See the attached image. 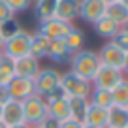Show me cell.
<instances>
[{
    "label": "cell",
    "instance_id": "cell-1",
    "mask_svg": "<svg viewBox=\"0 0 128 128\" xmlns=\"http://www.w3.org/2000/svg\"><path fill=\"white\" fill-rule=\"evenodd\" d=\"M100 66H102V62H100L98 53L90 51V49H81V51L74 53L72 60H70V72L85 81H90V83Z\"/></svg>",
    "mask_w": 128,
    "mask_h": 128
},
{
    "label": "cell",
    "instance_id": "cell-2",
    "mask_svg": "<svg viewBox=\"0 0 128 128\" xmlns=\"http://www.w3.org/2000/svg\"><path fill=\"white\" fill-rule=\"evenodd\" d=\"M60 88L66 92L68 98H88L92 90V83L77 77L72 72H66L60 74Z\"/></svg>",
    "mask_w": 128,
    "mask_h": 128
},
{
    "label": "cell",
    "instance_id": "cell-3",
    "mask_svg": "<svg viewBox=\"0 0 128 128\" xmlns=\"http://www.w3.org/2000/svg\"><path fill=\"white\" fill-rule=\"evenodd\" d=\"M23 111H24V124H28V126H38L47 119V104L38 94L30 96L23 102Z\"/></svg>",
    "mask_w": 128,
    "mask_h": 128
},
{
    "label": "cell",
    "instance_id": "cell-4",
    "mask_svg": "<svg viewBox=\"0 0 128 128\" xmlns=\"http://www.w3.org/2000/svg\"><path fill=\"white\" fill-rule=\"evenodd\" d=\"M0 53L4 56H8V58H12V60H19V58L28 56L30 55V32L21 30L15 38L4 42Z\"/></svg>",
    "mask_w": 128,
    "mask_h": 128
},
{
    "label": "cell",
    "instance_id": "cell-5",
    "mask_svg": "<svg viewBox=\"0 0 128 128\" xmlns=\"http://www.w3.org/2000/svg\"><path fill=\"white\" fill-rule=\"evenodd\" d=\"M56 87H60V74L55 68H40L38 76L34 77V88L36 94L45 98L49 96Z\"/></svg>",
    "mask_w": 128,
    "mask_h": 128
},
{
    "label": "cell",
    "instance_id": "cell-6",
    "mask_svg": "<svg viewBox=\"0 0 128 128\" xmlns=\"http://www.w3.org/2000/svg\"><path fill=\"white\" fill-rule=\"evenodd\" d=\"M124 79L122 72L117 68H111V66H104L102 64L98 72H96L94 79H92V87L94 88H106V90H113L120 81Z\"/></svg>",
    "mask_w": 128,
    "mask_h": 128
},
{
    "label": "cell",
    "instance_id": "cell-7",
    "mask_svg": "<svg viewBox=\"0 0 128 128\" xmlns=\"http://www.w3.org/2000/svg\"><path fill=\"white\" fill-rule=\"evenodd\" d=\"M106 4L104 0H79V19H83L85 23L94 24L98 19L106 15Z\"/></svg>",
    "mask_w": 128,
    "mask_h": 128
},
{
    "label": "cell",
    "instance_id": "cell-8",
    "mask_svg": "<svg viewBox=\"0 0 128 128\" xmlns=\"http://www.w3.org/2000/svg\"><path fill=\"white\" fill-rule=\"evenodd\" d=\"M72 28H74V26H72L70 23H64V21L53 17V19L42 21L38 32H40V34H44L47 40H64V38L68 36V32L72 30Z\"/></svg>",
    "mask_w": 128,
    "mask_h": 128
},
{
    "label": "cell",
    "instance_id": "cell-9",
    "mask_svg": "<svg viewBox=\"0 0 128 128\" xmlns=\"http://www.w3.org/2000/svg\"><path fill=\"white\" fill-rule=\"evenodd\" d=\"M8 90L12 100L17 102H24L26 98L36 94V88H34V79H24V77H13L8 83Z\"/></svg>",
    "mask_w": 128,
    "mask_h": 128
},
{
    "label": "cell",
    "instance_id": "cell-10",
    "mask_svg": "<svg viewBox=\"0 0 128 128\" xmlns=\"http://www.w3.org/2000/svg\"><path fill=\"white\" fill-rule=\"evenodd\" d=\"M124 55H126V53H122L117 45H113L111 42H108V44L100 49V53H98L100 62L104 64V66H111V68H117V70L122 68Z\"/></svg>",
    "mask_w": 128,
    "mask_h": 128
},
{
    "label": "cell",
    "instance_id": "cell-11",
    "mask_svg": "<svg viewBox=\"0 0 128 128\" xmlns=\"http://www.w3.org/2000/svg\"><path fill=\"white\" fill-rule=\"evenodd\" d=\"M13 72L15 77H24V79H34L40 72V60H36L34 56H24V58L13 60Z\"/></svg>",
    "mask_w": 128,
    "mask_h": 128
},
{
    "label": "cell",
    "instance_id": "cell-12",
    "mask_svg": "<svg viewBox=\"0 0 128 128\" xmlns=\"http://www.w3.org/2000/svg\"><path fill=\"white\" fill-rule=\"evenodd\" d=\"M2 120L10 128L17 124H24V111H23V102L10 100L6 106H2Z\"/></svg>",
    "mask_w": 128,
    "mask_h": 128
},
{
    "label": "cell",
    "instance_id": "cell-13",
    "mask_svg": "<svg viewBox=\"0 0 128 128\" xmlns=\"http://www.w3.org/2000/svg\"><path fill=\"white\" fill-rule=\"evenodd\" d=\"M47 104V117L64 122L70 119V106H68V98H44Z\"/></svg>",
    "mask_w": 128,
    "mask_h": 128
},
{
    "label": "cell",
    "instance_id": "cell-14",
    "mask_svg": "<svg viewBox=\"0 0 128 128\" xmlns=\"http://www.w3.org/2000/svg\"><path fill=\"white\" fill-rule=\"evenodd\" d=\"M79 15V0H56L55 17L64 23H70Z\"/></svg>",
    "mask_w": 128,
    "mask_h": 128
},
{
    "label": "cell",
    "instance_id": "cell-15",
    "mask_svg": "<svg viewBox=\"0 0 128 128\" xmlns=\"http://www.w3.org/2000/svg\"><path fill=\"white\" fill-rule=\"evenodd\" d=\"M74 53L68 49L66 42L64 40H51L49 44V53H47V58L49 60H55L56 64H64V62H70L72 60Z\"/></svg>",
    "mask_w": 128,
    "mask_h": 128
},
{
    "label": "cell",
    "instance_id": "cell-16",
    "mask_svg": "<svg viewBox=\"0 0 128 128\" xmlns=\"http://www.w3.org/2000/svg\"><path fill=\"white\" fill-rule=\"evenodd\" d=\"M49 44H51V40H47L40 32L30 34V56H34L36 60L45 58L49 53Z\"/></svg>",
    "mask_w": 128,
    "mask_h": 128
},
{
    "label": "cell",
    "instance_id": "cell-17",
    "mask_svg": "<svg viewBox=\"0 0 128 128\" xmlns=\"http://www.w3.org/2000/svg\"><path fill=\"white\" fill-rule=\"evenodd\" d=\"M108 117H109V109L90 104L87 117H85V124H90V126H96V128H108Z\"/></svg>",
    "mask_w": 128,
    "mask_h": 128
},
{
    "label": "cell",
    "instance_id": "cell-18",
    "mask_svg": "<svg viewBox=\"0 0 128 128\" xmlns=\"http://www.w3.org/2000/svg\"><path fill=\"white\" fill-rule=\"evenodd\" d=\"M68 106H70V119L85 124V117H87L88 106H90L88 98H68Z\"/></svg>",
    "mask_w": 128,
    "mask_h": 128
},
{
    "label": "cell",
    "instance_id": "cell-19",
    "mask_svg": "<svg viewBox=\"0 0 128 128\" xmlns=\"http://www.w3.org/2000/svg\"><path fill=\"white\" fill-rule=\"evenodd\" d=\"M92 26H94V32L98 34V36L106 38V40H109V42H111L113 36H115L117 32L120 30L119 24H117L115 21H111L109 17H106V15L102 17V19H98L94 24H92Z\"/></svg>",
    "mask_w": 128,
    "mask_h": 128
},
{
    "label": "cell",
    "instance_id": "cell-20",
    "mask_svg": "<svg viewBox=\"0 0 128 128\" xmlns=\"http://www.w3.org/2000/svg\"><path fill=\"white\" fill-rule=\"evenodd\" d=\"M108 128H128V109L111 106L108 117Z\"/></svg>",
    "mask_w": 128,
    "mask_h": 128
},
{
    "label": "cell",
    "instance_id": "cell-21",
    "mask_svg": "<svg viewBox=\"0 0 128 128\" xmlns=\"http://www.w3.org/2000/svg\"><path fill=\"white\" fill-rule=\"evenodd\" d=\"M106 17L115 21V23L122 28L124 24H126V21H128V8L122 6L120 2H111V4H108V8H106Z\"/></svg>",
    "mask_w": 128,
    "mask_h": 128
},
{
    "label": "cell",
    "instance_id": "cell-22",
    "mask_svg": "<svg viewBox=\"0 0 128 128\" xmlns=\"http://www.w3.org/2000/svg\"><path fill=\"white\" fill-rule=\"evenodd\" d=\"M88 104L98 106V108H106V109H109V108L113 106L111 90H106V88H94V87H92L90 94H88Z\"/></svg>",
    "mask_w": 128,
    "mask_h": 128
},
{
    "label": "cell",
    "instance_id": "cell-23",
    "mask_svg": "<svg viewBox=\"0 0 128 128\" xmlns=\"http://www.w3.org/2000/svg\"><path fill=\"white\" fill-rule=\"evenodd\" d=\"M56 0H36V17L38 21H47L55 17Z\"/></svg>",
    "mask_w": 128,
    "mask_h": 128
},
{
    "label": "cell",
    "instance_id": "cell-24",
    "mask_svg": "<svg viewBox=\"0 0 128 128\" xmlns=\"http://www.w3.org/2000/svg\"><path fill=\"white\" fill-rule=\"evenodd\" d=\"M21 30H23V26H21V23L15 17L0 23V38H2V42H8V40H12V38H15Z\"/></svg>",
    "mask_w": 128,
    "mask_h": 128
},
{
    "label": "cell",
    "instance_id": "cell-25",
    "mask_svg": "<svg viewBox=\"0 0 128 128\" xmlns=\"http://www.w3.org/2000/svg\"><path fill=\"white\" fill-rule=\"evenodd\" d=\"M111 96H113V106L128 108V77H124V79L113 88Z\"/></svg>",
    "mask_w": 128,
    "mask_h": 128
},
{
    "label": "cell",
    "instance_id": "cell-26",
    "mask_svg": "<svg viewBox=\"0 0 128 128\" xmlns=\"http://www.w3.org/2000/svg\"><path fill=\"white\" fill-rule=\"evenodd\" d=\"M15 77V72H13V60L8 58V56H0V87L4 85L8 87V83Z\"/></svg>",
    "mask_w": 128,
    "mask_h": 128
},
{
    "label": "cell",
    "instance_id": "cell-27",
    "mask_svg": "<svg viewBox=\"0 0 128 128\" xmlns=\"http://www.w3.org/2000/svg\"><path fill=\"white\" fill-rule=\"evenodd\" d=\"M64 42H66V45H68V49L72 53H77L83 49V44H85V36H83V32L79 30V28L74 26L72 30L68 32V36L64 38Z\"/></svg>",
    "mask_w": 128,
    "mask_h": 128
},
{
    "label": "cell",
    "instance_id": "cell-28",
    "mask_svg": "<svg viewBox=\"0 0 128 128\" xmlns=\"http://www.w3.org/2000/svg\"><path fill=\"white\" fill-rule=\"evenodd\" d=\"M111 44L117 45V47H119L122 53H128V32L124 30V28H120V30L117 32L115 36H113Z\"/></svg>",
    "mask_w": 128,
    "mask_h": 128
},
{
    "label": "cell",
    "instance_id": "cell-29",
    "mask_svg": "<svg viewBox=\"0 0 128 128\" xmlns=\"http://www.w3.org/2000/svg\"><path fill=\"white\" fill-rule=\"evenodd\" d=\"M4 2L10 6V10H12L13 13H21V12L30 8L34 0H4Z\"/></svg>",
    "mask_w": 128,
    "mask_h": 128
},
{
    "label": "cell",
    "instance_id": "cell-30",
    "mask_svg": "<svg viewBox=\"0 0 128 128\" xmlns=\"http://www.w3.org/2000/svg\"><path fill=\"white\" fill-rule=\"evenodd\" d=\"M15 15V13L10 10V6L6 4L4 0H0V23L2 21H8V19H12V17Z\"/></svg>",
    "mask_w": 128,
    "mask_h": 128
},
{
    "label": "cell",
    "instance_id": "cell-31",
    "mask_svg": "<svg viewBox=\"0 0 128 128\" xmlns=\"http://www.w3.org/2000/svg\"><path fill=\"white\" fill-rule=\"evenodd\" d=\"M12 100V96H10V90H8V87H0V106H6L8 102Z\"/></svg>",
    "mask_w": 128,
    "mask_h": 128
},
{
    "label": "cell",
    "instance_id": "cell-32",
    "mask_svg": "<svg viewBox=\"0 0 128 128\" xmlns=\"http://www.w3.org/2000/svg\"><path fill=\"white\" fill-rule=\"evenodd\" d=\"M60 128H83V124L74 120V119H68V120H64V122H60Z\"/></svg>",
    "mask_w": 128,
    "mask_h": 128
},
{
    "label": "cell",
    "instance_id": "cell-33",
    "mask_svg": "<svg viewBox=\"0 0 128 128\" xmlns=\"http://www.w3.org/2000/svg\"><path fill=\"white\" fill-rule=\"evenodd\" d=\"M42 124H44V128H60V122L55 120V119H51V117H47Z\"/></svg>",
    "mask_w": 128,
    "mask_h": 128
},
{
    "label": "cell",
    "instance_id": "cell-34",
    "mask_svg": "<svg viewBox=\"0 0 128 128\" xmlns=\"http://www.w3.org/2000/svg\"><path fill=\"white\" fill-rule=\"evenodd\" d=\"M122 76H128V53L124 55V62H122V68H120Z\"/></svg>",
    "mask_w": 128,
    "mask_h": 128
},
{
    "label": "cell",
    "instance_id": "cell-35",
    "mask_svg": "<svg viewBox=\"0 0 128 128\" xmlns=\"http://www.w3.org/2000/svg\"><path fill=\"white\" fill-rule=\"evenodd\" d=\"M12 128H32V126H28V124H17V126H12Z\"/></svg>",
    "mask_w": 128,
    "mask_h": 128
},
{
    "label": "cell",
    "instance_id": "cell-36",
    "mask_svg": "<svg viewBox=\"0 0 128 128\" xmlns=\"http://www.w3.org/2000/svg\"><path fill=\"white\" fill-rule=\"evenodd\" d=\"M0 128H10V126H8V124L4 122V120H0Z\"/></svg>",
    "mask_w": 128,
    "mask_h": 128
},
{
    "label": "cell",
    "instance_id": "cell-37",
    "mask_svg": "<svg viewBox=\"0 0 128 128\" xmlns=\"http://www.w3.org/2000/svg\"><path fill=\"white\" fill-rule=\"evenodd\" d=\"M119 2H120L122 6H126V8H128V0H119Z\"/></svg>",
    "mask_w": 128,
    "mask_h": 128
},
{
    "label": "cell",
    "instance_id": "cell-38",
    "mask_svg": "<svg viewBox=\"0 0 128 128\" xmlns=\"http://www.w3.org/2000/svg\"><path fill=\"white\" fill-rule=\"evenodd\" d=\"M106 4H111V2H119V0H104Z\"/></svg>",
    "mask_w": 128,
    "mask_h": 128
},
{
    "label": "cell",
    "instance_id": "cell-39",
    "mask_svg": "<svg viewBox=\"0 0 128 128\" xmlns=\"http://www.w3.org/2000/svg\"><path fill=\"white\" fill-rule=\"evenodd\" d=\"M83 128H96V126H90V124H83Z\"/></svg>",
    "mask_w": 128,
    "mask_h": 128
},
{
    "label": "cell",
    "instance_id": "cell-40",
    "mask_svg": "<svg viewBox=\"0 0 128 128\" xmlns=\"http://www.w3.org/2000/svg\"><path fill=\"white\" fill-rule=\"evenodd\" d=\"M122 28H124V30H126V32H128V21H126V24H124V26H122Z\"/></svg>",
    "mask_w": 128,
    "mask_h": 128
},
{
    "label": "cell",
    "instance_id": "cell-41",
    "mask_svg": "<svg viewBox=\"0 0 128 128\" xmlns=\"http://www.w3.org/2000/svg\"><path fill=\"white\" fill-rule=\"evenodd\" d=\"M2 45H4V42H2V38H0V51H2Z\"/></svg>",
    "mask_w": 128,
    "mask_h": 128
},
{
    "label": "cell",
    "instance_id": "cell-42",
    "mask_svg": "<svg viewBox=\"0 0 128 128\" xmlns=\"http://www.w3.org/2000/svg\"><path fill=\"white\" fill-rule=\"evenodd\" d=\"M32 128H44V124H38V126H32Z\"/></svg>",
    "mask_w": 128,
    "mask_h": 128
},
{
    "label": "cell",
    "instance_id": "cell-43",
    "mask_svg": "<svg viewBox=\"0 0 128 128\" xmlns=\"http://www.w3.org/2000/svg\"><path fill=\"white\" fill-rule=\"evenodd\" d=\"M0 120H2V106H0Z\"/></svg>",
    "mask_w": 128,
    "mask_h": 128
},
{
    "label": "cell",
    "instance_id": "cell-44",
    "mask_svg": "<svg viewBox=\"0 0 128 128\" xmlns=\"http://www.w3.org/2000/svg\"><path fill=\"white\" fill-rule=\"evenodd\" d=\"M0 56H2V53H0Z\"/></svg>",
    "mask_w": 128,
    "mask_h": 128
},
{
    "label": "cell",
    "instance_id": "cell-45",
    "mask_svg": "<svg viewBox=\"0 0 128 128\" xmlns=\"http://www.w3.org/2000/svg\"><path fill=\"white\" fill-rule=\"evenodd\" d=\"M126 109H128V108H126Z\"/></svg>",
    "mask_w": 128,
    "mask_h": 128
}]
</instances>
